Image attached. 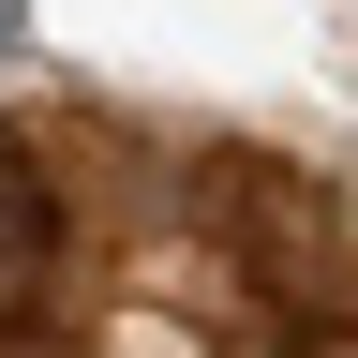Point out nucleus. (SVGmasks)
Wrapping results in <instances>:
<instances>
[{
  "mask_svg": "<svg viewBox=\"0 0 358 358\" xmlns=\"http://www.w3.org/2000/svg\"><path fill=\"white\" fill-rule=\"evenodd\" d=\"M45 268H60V209H45V179L0 150V343H15V313L45 299Z\"/></svg>",
  "mask_w": 358,
  "mask_h": 358,
  "instance_id": "nucleus-1",
  "label": "nucleus"
},
{
  "mask_svg": "<svg viewBox=\"0 0 358 358\" xmlns=\"http://www.w3.org/2000/svg\"><path fill=\"white\" fill-rule=\"evenodd\" d=\"M30 60V0H0V75H15Z\"/></svg>",
  "mask_w": 358,
  "mask_h": 358,
  "instance_id": "nucleus-2",
  "label": "nucleus"
}]
</instances>
